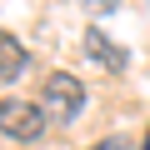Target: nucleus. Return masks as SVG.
<instances>
[{
    "label": "nucleus",
    "mask_w": 150,
    "mask_h": 150,
    "mask_svg": "<svg viewBox=\"0 0 150 150\" xmlns=\"http://www.w3.org/2000/svg\"><path fill=\"white\" fill-rule=\"evenodd\" d=\"M40 110H45V120H75L85 110V85L75 80V75H45V85H40Z\"/></svg>",
    "instance_id": "1"
},
{
    "label": "nucleus",
    "mask_w": 150,
    "mask_h": 150,
    "mask_svg": "<svg viewBox=\"0 0 150 150\" xmlns=\"http://www.w3.org/2000/svg\"><path fill=\"white\" fill-rule=\"evenodd\" d=\"M45 130V110L35 100H0V135H10V140H40Z\"/></svg>",
    "instance_id": "2"
},
{
    "label": "nucleus",
    "mask_w": 150,
    "mask_h": 150,
    "mask_svg": "<svg viewBox=\"0 0 150 150\" xmlns=\"http://www.w3.org/2000/svg\"><path fill=\"white\" fill-rule=\"evenodd\" d=\"M25 70H30V50L10 30H0V80H20Z\"/></svg>",
    "instance_id": "3"
},
{
    "label": "nucleus",
    "mask_w": 150,
    "mask_h": 150,
    "mask_svg": "<svg viewBox=\"0 0 150 150\" xmlns=\"http://www.w3.org/2000/svg\"><path fill=\"white\" fill-rule=\"evenodd\" d=\"M85 50H90L105 70H125V50H120V45H110L100 30H90V35H85Z\"/></svg>",
    "instance_id": "4"
},
{
    "label": "nucleus",
    "mask_w": 150,
    "mask_h": 150,
    "mask_svg": "<svg viewBox=\"0 0 150 150\" xmlns=\"http://www.w3.org/2000/svg\"><path fill=\"white\" fill-rule=\"evenodd\" d=\"M80 5H85V10H90V15H110V10H115V5H120V0H80Z\"/></svg>",
    "instance_id": "5"
},
{
    "label": "nucleus",
    "mask_w": 150,
    "mask_h": 150,
    "mask_svg": "<svg viewBox=\"0 0 150 150\" xmlns=\"http://www.w3.org/2000/svg\"><path fill=\"white\" fill-rule=\"evenodd\" d=\"M145 150H150V135H145Z\"/></svg>",
    "instance_id": "6"
}]
</instances>
